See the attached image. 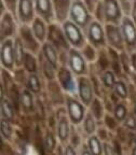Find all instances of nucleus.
I'll return each mask as SVG.
<instances>
[{
	"label": "nucleus",
	"instance_id": "f257e3e1",
	"mask_svg": "<svg viewBox=\"0 0 136 155\" xmlns=\"http://www.w3.org/2000/svg\"><path fill=\"white\" fill-rule=\"evenodd\" d=\"M46 42L51 43L54 48L58 51V53H68L71 48L70 44L68 43L66 39L65 32H64L63 25L57 22H53L49 24V31Z\"/></svg>",
	"mask_w": 136,
	"mask_h": 155
},
{
	"label": "nucleus",
	"instance_id": "f03ea898",
	"mask_svg": "<svg viewBox=\"0 0 136 155\" xmlns=\"http://www.w3.org/2000/svg\"><path fill=\"white\" fill-rule=\"evenodd\" d=\"M69 21L80 26L85 31L89 25L94 21V18L82 0H73L69 13Z\"/></svg>",
	"mask_w": 136,
	"mask_h": 155
},
{
	"label": "nucleus",
	"instance_id": "7ed1b4c3",
	"mask_svg": "<svg viewBox=\"0 0 136 155\" xmlns=\"http://www.w3.org/2000/svg\"><path fill=\"white\" fill-rule=\"evenodd\" d=\"M19 23L16 16L10 11L0 14V42L14 39L19 34Z\"/></svg>",
	"mask_w": 136,
	"mask_h": 155
},
{
	"label": "nucleus",
	"instance_id": "20e7f679",
	"mask_svg": "<svg viewBox=\"0 0 136 155\" xmlns=\"http://www.w3.org/2000/svg\"><path fill=\"white\" fill-rule=\"evenodd\" d=\"M62 25H63L64 32H65L68 43L70 44L71 48L81 50L84 46V44L87 42L84 30L80 26H78L77 24L69 21V19L66 21L65 23H63Z\"/></svg>",
	"mask_w": 136,
	"mask_h": 155
},
{
	"label": "nucleus",
	"instance_id": "39448f33",
	"mask_svg": "<svg viewBox=\"0 0 136 155\" xmlns=\"http://www.w3.org/2000/svg\"><path fill=\"white\" fill-rule=\"evenodd\" d=\"M87 41L94 45L97 50L107 48L106 31H105V24L93 21L85 30Z\"/></svg>",
	"mask_w": 136,
	"mask_h": 155
},
{
	"label": "nucleus",
	"instance_id": "423d86ee",
	"mask_svg": "<svg viewBox=\"0 0 136 155\" xmlns=\"http://www.w3.org/2000/svg\"><path fill=\"white\" fill-rule=\"evenodd\" d=\"M105 31H106L107 46L114 48L118 52L125 51V43H124L123 34L120 25L116 24H105Z\"/></svg>",
	"mask_w": 136,
	"mask_h": 155
},
{
	"label": "nucleus",
	"instance_id": "0eeeda50",
	"mask_svg": "<svg viewBox=\"0 0 136 155\" xmlns=\"http://www.w3.org/2000/svg\"><path fill=\"white\" fill-rule=\"evenodd\" d=\"M122 34H123L124 43H125V51L132 54L136 52V25L133 23L130 16L124 15L121 24Z\"/></svg>",
	"mask_w": 136,
	"mask_h": 155
},
{
	"label": "nucleus",
	"instance_id": "6e6552de",
	"mask_svg": "<svg viewBox=\"0 0 136 155\" xmlns=\"http://www.w3.org/2000/svg\"><path fill=\"white\" fill-rule=\"evenodd\" d=\"M15 16L21 25L32 24L37 16L35 10V0H19Z\"/></svg>",
	"mask_w": 136,
	"mask_h": 155
},
{
	"label": "nucleus",
	"instance_id": "1a4fd4ad",
	"mask_svg": "<svg viewBox=\"0 0 136 155\" xmlns=\"http://www.w3.org/2000/svg\"><path fill=\"white\" fill-rule=\"evenodd\" d=\"M105 11V24L120 25L124 17L123 10L118 0H103Z\"/></svg>",
	"mask_w": 136,
	"mask_h": 155
},
{
	"label": "nucleus",
	"instance_id": "9d476101",
	"mask_svg": "<svg viewBox=\"0 0 136 155\" xmlns=\"http://www.w3.org/2000/svg\"><path fill=\"white\" fill-rule=\"evenodd\" d=\"M17 36L22 40L25 48L27 52H30L32 54H38L39 50H41L42 43L39 42V40L36 38V36L32 32L30 25H21L19 24V34Z\"/></svg>",
	"mask_w": 136,
	"mask_h": 155
},
{
	"label": "nucleus",
	"instance_id": "9b49d317",
	"mask_svg": "<svg viewBox=\"0 0 136 155\" xmlns=\"http://www.w3.org/2000/svg\"><path fill=\"white\" fill-rule=\"evenodd\" d=\"M67 64L75 74L83 77L87 72V61L83 57L82 53L78 48H71L68 52Z\"/></svg>",
	"mask_w": 136,
	"mask_h": 155
},
{
	"label": "nucleus",
	"instance_id": "f8f14e48",
	"mask_svg": "<svg viewBox=\"0 0 136 155\" xmlns=\"http://www.w3.org/2000/svg\"><path fill=\"white\" fill-rule=\"evenodd\" d=\"M0 61L5 70H12L15 66L14 56V39H8L0 42Z\"/></svg>",
	"mask_w": 136,
	"mask_h": 155
},
{
	"label": "nucleus",
	"instance_id": "ddd939ff",
	"mask_svg": "<svg viewBox=\"0 0 136 155\" xmlns=\"http://www.w3.org/2000/svg\"><path fill=\"white\" fill-rule=\"evenodd\" d=\"M77 90L79 93L81 101L85 104H91L94 99V90L91 80L87 77H79L77 84Z\"/></svg>",
	"mask_w": 136,
	"mask_h": 155
},
{
	"label": "nucleus",
	"instance_id": "4468645a",
	"mask_svg": "<svg viewBox=\"0 0 136 155\" xmlns=\"http://www.w3.org/2000/svg\"><path fill=\"white\" fill-rule=\"evenodd\" d=\"M35 10L37 16L41 17L48 24L55 22L52 0H35Z\"/></svg>",
	"mask_w": 136,
	"mask_h": 155
},
{
	"label": "nucleus",
	"instance_id": "2eb2a0df",
	"mask_svg": "<svg viewBox=\"0 0 136 155\" xmlns=\"http://www.w3.org/2000/svg\"><path fill=\"white\" fill-rule=\"evenodd\" d=\"M73 1V0H52L55 22L63 24L69 19V13H70Z\"/></svg>",
	"mask_w": 136,
	"mask_h": 155
},
{
	"label": "nucleus",
	"instance_id": "dca6fc26",
	"mask_svg": "<svg viewBox=\"0 0 136 155\" xmlns=\"http://www.w3.org/2000/svg\"><path fill=\"white\" fill-rule=\"evenodd\" d=\"M57 81L58 84L64 91L68 93H73L77 90V85L73 80L70 69H67L65 66H62L57 70Z\"/></svg>",
	"mask_w": 136,
	"mask_h": 155
},
{
	"label": "nucleus",
	"instance_id": "f3484780",
	"mask_svg": "<svg viewBox=\"0 0 136 155\" xmlns=\"http://www.w3.org/2000/svg\"><path fill=\"white\" fill-rule=\"evenodd\" d=\"M30 28H32L36 38L39 40V42L43 44L46 41V38H48V31H49L48 23L44 19H42L41 17L36 16V18L30 24Z\"/></svg>",
	"mask_w": 136,
	"mask_h": 155
},
{
	"label": "nucleus",
	"instance_id": "a211bd4d",
	"mask_svg": "<svg viewBox=\"0 0 136 155\" xmlns=\"http://www.w3.org/2000/svg\"><path fill=\"white\" fill-rule=\"evenodd\" d=\"M67 109L69 116L73 123H78L82 120L83 115H84V109H83L82 104L78 100L69 97L67 99Z\"/></svg>",
	"mask_w": 136,
	"mask_h": 155
},
{
	"label": "nucleus",
	"instance_id": "6ab92c4d",
	"mask_svg": "<svg viewBox=\"0 0 136 155\" xmlns=\"http://www.w3.org/2000/svg\"><path fill=\"white\" fill-rule=\"evenodd\" d=\"M41 53L43 55V57L46 61H49L51 64H53L54 66L57 67L58 64V51L49 42H44L41 46Z\"/></svg>",
	"mask_w": 136,
	"mask_h": 155
},
{
	"label": "nucleus",
	"instance_id": "aec40b11",
	"mask_svg": "<svg viewBox=\"0 0 136 155\" xmlns=\"http://www.w3.org/2000/svg\"><path fill=\"white\" fill-rule=\"evenodd\" d=\"M26 48L23 44L22 40L19 36L14 38V56H15V66L17 68L22 67L24 63V57L26 54Z\"/></svg>",
	"mask_w": 136,
	"mask_h": 155
},
{
	"label": "nucleus",
	"instance_id": "412c9836",
	"mask_svg": "<svg viewBox=\"0 0 136 155\" xmlns=\"http://www.w3.org/2000/svg\"><path fill=\"white\" fill-rule=\"evenodd\" d=\"M35 55L36 54H32L30 52H26L25 54L23 66L28 73H36L38 70V63H37V58Z\"/></svg>",
	"mask_w": 136,
	"mask_h": 155
},
{
	"label": "nucleus",
	"instance_id": "4be33fe9",
	"mask_svg": "<svg viewBox=\"0 0 136 155\" xmlns=\"http://www.w3.org/2000/svg\"><path fill=\"white\" fill-rule=\"evenodd\" d=\"M80 52L82 53L83 57L85 58V61H87L92 63V61H95L97 59L98 50H97L94 45H92L91 43H89V42H87V43L84 44V46L81 48Z\"/></svg>",
	"mask_w": 136,
	"mask_h": 155
},
{
	"label": "nucleus",
	"instance_id": "5701e85b",
	"mask_svg": "<svg viewBox=\"0 0 136 155\" xmlns=\"http://www.w3.org/2000/svg\"><path fill=\"white\" fill-rule=\"evenodd\" d=\"M58 68L51 64L49 61H46L43 57V61H42V72H43L44 77L48 81H53L55 79V75H57Z\"/></svg>",
	"mask_w": 136,
	"mask_h": 155
},
{
	"label": "nucleus",
	"instance_id": "b1692460",
	"mask_svg": "<svg viewBox=\"0 0 136 155\" xmlns=\"http://www.w3.org/2000/svg\"><path fill=\"white\" fill-rule=\"evenodd\" d=\"M26 87L27 90H29L32 93H40L41 91V83L39 80V77L37 73H30L27 78V82H26Z\"/></svg>",
	"mask_w": 136,
	"mask_h": 155
},
{
	"label": "nucleus",
	"instance_id": "393cba45",
	"mask_svg": "<svg viewBox=\"0 0 136 155\" xmlns=\"http://www.w3.org/2000/svg\"><path fill=\"white\" fill-rule=\"evenodd\" d=\"M21 104H22L25 111H32V109H34V99H32V92L27 88L22 92Z\"/></svg>",
	"mask_w": 136,
	"mask_h": 155
},
{
	"label": "nucleus",
	"instance_id": "a878e982",
	"mask_svg": "<svg viewBox=\"0 0 136 155\" xmlns=\"http://www.w3.org/2000/svg\"><path fill=\"white\" fill-rule=\"evenodd\" d=\"M14 107L11 104V101H9L5 98H1V113L3 114L5 119L12 120L14 116Z\"/></svg>",
	"mask_w": 136,
	"mask_h": 155
},
{
	"label": "nucleus",
	"instance_id": "bb28decb",
	"mask_svg": "<svg viewBox=\"0 0 136 155\" xmlns=\"http://www.w3.org/2000/svg\"><path fill=\"white\" fill-rule=\"evenodd\" d=\"M102 82L106 88H114V83L117 82L116 80V73L112 70H106L102 74Z\"/></svg>",
	"mask_w": 136,
	"mask_h": 155
},
{
	"label": "nucleus",
	"instance_id": "cd10ccee",
	"mask_svg": "<svg viewBox=\"0 0 136 155\" xmlns=\"http://www.w3.org/2000/svg\"><path fill=\"white\" fill-rule=\"evenodd\" d=\"M114 90L116 95L119 97V98L125 99L126 97L129 96V88H127L126 84L122 80H117V82L114 83Z\"/></svg>",
	"mask_w": 136,
	"mask_h": 155
},
{
	"label": "nucleus",
	"instance_id": "c85d7f7f",
	"mask_svg": "<svg viewBox=\"0 0 136 155\" xmlns=\"http://www.w3.org/2000/svg\"><path fill=\"white\" fill-rule=\"evenodd\" d=\"M59 87L61 86H58L57 83L53 82V81H49V90H50V93L52 94V98L55 102H62L64 100Z\"/></svg>",
	"mask_w": 136,
	"mask_h": 155
},
{
	"label": "nucleus",
	"instance_id": "c756f323",
	"mask_svg": "<svg viewBox=\"0 0 136 155\" xmlns=\"http://www.w3.org/2000/svg\"><path fill=\"white\" fill-rule=\"evenodd\" d=\"M91 111L96 119H100L103 115V104L98 98H94L91 104Z\"/></svg>",
	"mask_w": 136,
	"mask_h": 155
},
{
	"label": "nucleus",
	"instance_id": "7c9ffc66",
	"mask_svg": "<svg viewBox=\"0 0 136 155\" xmlns=\"http://www.w3.org/2000/svg\"><path fill=\"white\" fill-rule=\"evenodd\" d=\"M68 134H69V127H68V123L66 121L65 117L59 121V124H58V135H59V138L62 140H65L67 138Z\"/></svg>",
	"mask_w": 136,
	"mask_h": 155
},
{
	"label": "nucleus",
	"instance_id": "2f4dec72",
	"mask_svg": "<svg viewBox=\"0 0 136 155\" xmlns=\"http://www.w3.org/2000/svg\"><path fill=\"white\" fill-rule=\"evenodd\" d=\"M89 145H90V150L93 155H100L102 153V147L96 137H91L89 140Z\"/></svg>",
	"mask_w": 136,
	"mask_h": 155
},
{
	"label": "nucleus",
	"instance_id": "473e14b6",
	"mask_svg": "<svg viewBox=\"0 0 136 155\" xmlns=\"http://www.w3.org/2000/svg\"><path fill=\"white\" fill-rule=\"evenodd\" d=\"M118 1H119L120 5H121L122 10H123L124 15L130 16L131 11H132V9H133L134 3H135L136 0H118Z\"/></svg>",
	"mask_w": 136,
	"mask_h": 155
},
{
	"label": "nucleus",
	"instance_id": "72a5a7b5",
	"mask_svg": "<svg viewBox=\"0 0 136 155\" xmlns=\"http://www.w3.org/2000/svg\"><path fill=\"white\" fill-rule=\"evenodd\" d=\"M126 113H127V110H126V107L123 104H117L116 108H114V116L117 117V120L122 121V120L125 119Z\"/></svg>",
	"mask_w": 136,
	"mask_h": 155
},
{
	"label": "nucleus",
	"instance_id": "f704fd0d",
	"mask_svg": "<svg viewBox=\"0 0 136 155\" xmlns=\"http://www.w3.org/2000/svg\"><path fill=\"white\" fill-rule=\"evenodd\" d=\"M84 127L87 133L92 134L95 129V122L93 119V114H87L85 116V122H84Z\"/></svg>",
	"mask_w": 136,
	"mask_h": 155
},
{
	"label": "nucleus",
	"instance_id": "c9c22d12",
	"mask_svg": "<svg viewBox=\"0 0 136 155\" xmlns=\"http://www.w3.org/2000/svg\"><path fill=\"white\" fill-rule=\"evenodd\" d=\"M1 2L5 5V9L10 12H12L15 15L16 13V8H17V3H19V0H0Z\"/></svg>",
	"mask_w": 136,
	"mask_h": 155
},
{
	"label": "nucleus",
	"instance_id": "e433bc0d",
	"mask_svg": "<svg viewBox=\"0 0 136 155\" xmlns=\"http://www.w3.org/2000/svg\"><path fill=\"white\" fill-rule=\"evenodd\" d=\"M1 134L5 136V138H10L11 137V126H10L9 122H8L7 119L1 120Z\"/></svg>",
	"mask_w": 136,
	"mask_h": 155
},
{
	"label": "nucleus",
	"instance_id": "4c0bfd02",
	"mask_svg": "<svg viewBox=\"0 0 136 155\" xmlns=\"http://www.w3.org/2000/svg\"><path fill=\"white\" fill-rule=\"evenodd\" d=\"M82 1L85 5V7L87 8V10H89L93 15V12L95 11V9L97 8V5H100V2L102 0H82Z\"/></svg>",
	"mask_w": 136,
	"mask_h": 155
},
{
	"label": "nucleus",
	"instance_id": "58836bf2",
	"mask_svg": "<svg viewBox=\"0 0 136 155\" xmlns=\"http://www.w3.org/2000/svg\"><path fill=\"white\" fill-rule=\"evenodd\" d=\"M46 149L49 151H52L54 149V145H55V140H54V137L52 134L49 133L46 135Z\"/></svg>",
	"mask_w": 136,
	"mask_h": 155
},
{
	"label": "nucleus",
	"instance_id": "ea45409f",
	"mask_svg": "<svg viewBox=\"0 0 136 155\" xmlns=\"http://www.w3.org/2000/svg\"><path fill=\"white\" fill-rule=\"evenodd\" d=\"M125 125H126V127H129V128H131V129H135L136 128V121H135V119H134L133 116H129L127 119H126V121H125Z\"/></svg>",
	"mask_w": 136,
	"mask_h": 155
},
{
	"label": "nucleus",
	"instance_id": "a19ab883",
	"mask_svg": "<svg viewBox=\"0 0 136 155\" xmlns=\"http://www.w3.org/2000/svg\"><path fill=\"white\" fill-rule=\"evenodd\" d=\"M104 152H105V155H114V149H112L111 145H109V144L104 145Z\"/></svg>",
	"mask_w": 136,
	"mask_h": 155
},
{
	"label": "nucleus",
	"instance_id": "79ce46f5",
	"mask_svg": "<svg viewBox=\"0 0 136 155\" xmlns=\"http://www.w3.org/2000/svg\"><path fill=\"white\" fill-rule=\"evenodd\" d=\"M130 17L132 18V21H133L134 24L136 25V1H135V3H134V7H133V9H132V11H131Z\"/></svg>",
	"mask_w": 136,
	"mask_h": 155
},
{
	"label": "nucleus",
	"instance_id": "37998d69",
	"mask_svg": "<svg viewBox=\"0 0 136 155\" xmlns=\"http://www.w3.org/2000/svg\"><path fill=\"white\" fill-rule=\"evenodd\" d=\"M131 63H132V69L136 73V52L131 54Z\"/></svg>",
	"mask_w": 136,
	"mask_h": 155
},
{
	"label": "nucleus",
	"instance_id": "c03bdc74",
	"mask_svg": "<svg viewBox=\"0 0 136 155\" xmlns=\"http://www.w3.org/2000/svg\"><path fill=\"white\" fill-rule=\"evenodd\" d=\"M106 123H107V125L109 126L110 128H114V126H116V123H114V119L110 117V116H106Z\"/></svg>",
	"mask_w": 136,
	"mask_h": 155
},
{
	"label": "nucleus",
	"instance_id": "a18cd8bd",
	"mask_svg": "<svg viewBox=\"0 0 136 155\" xmlns=\"http://www.w3.org/2000/svg\"><path fill=\"white\" fill-rule=\"evenodd\" d=\"M65 155H76V152L71 147H67V148H66Z\"/></svg>",
	"mask_w": 136,
	"mask_h": 155
},
{
	"label": "nucleus",
	"instance_id": "49530a36",
	"mask_svg": "<svg viewBox=\"0 0 136 155\" xmlns=\"http://www.w3.org/2000/svg\"><path fill=\"white\" fill-rule=\"evenodd\" d=\"M82 155H91V154L89 152H87V151H84V152L82 153Z\"/></svg>",
	"mask_w": 136,
	"mask_h": 155
},
{
	"label": "nucleus",
	"instance_id": "de8ad7c7",
	"mask_svg": "<svg viewBox=\"0 0 136 155\" xmlns=\"http://www.w3.org/2000/svg\"><path fill=\"white\" fill-rule=\"evenodd\" d=\"M134 112H135V114H136V101H135V104H134Z\"/></svg>",
	"mask_w": 136,
	"mask_h": 155
},
{
	"label": "nucleus",
	"instance_id": "09e8293b",
	"mask_svg": "<svg viewBox=\"0 0 136 155\" xmlns=\"http://www.w3.org/2000/svg\"><path fill=\"white\" fill-rule=\"evenodd\" d=\"M133 155H136V148L133 150Z\"/></svg>",
	"mask_w": 136,
	"mask_h": 155
},
{
	"label": "nucleus",
	"instance_id": "8fccbe9b",
	"mask_svg": "<svg viewBox=\"0 0 136 155\" xmlns=\"http://www.w3.org/2000/svg\"><path fill=\"white\" fill-rule=\"evenodd\" d=\"M135 142H136V138H135Z\"/></svg>",
	"mask_w": 136,
	"mask_h": 155
}]
</instances>
